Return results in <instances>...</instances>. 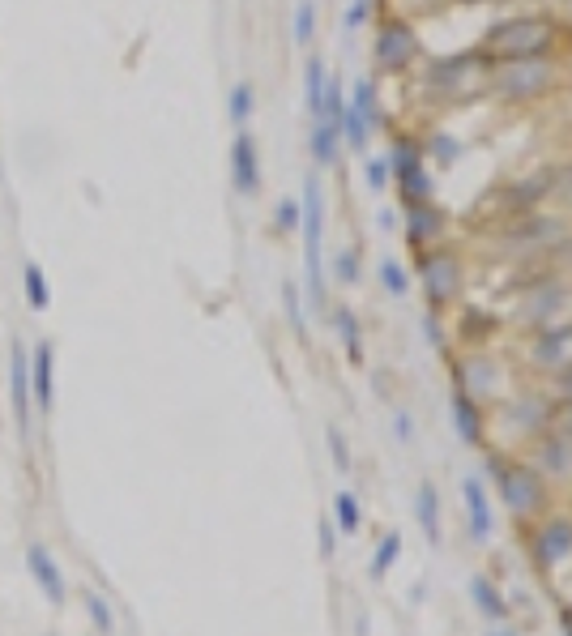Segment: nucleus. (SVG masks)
<instances>
[{
	"label": "nucleus",
	"instance_id": "obj_1",
	"mask_svg": "<svg viewBox=\"0 0 572 636\" xmlns=\"http://www.w3.org/2000/svg\"><path fill=\"white\" fill-rule=\"evenodd\" d=\"M299 205H304V222H299V235H304V295L312 312L329 308V282H325V193H321V176L308 171L304 176V193H299Z\"/></svg>",
	"mask_w": 572,
	"mask_h": 636
},
{
	"label": "nucleus",
	"instance_id": "obj_2",
	"mask_svg": "<svg viewBox=\"0 0 572 636\" xmlns=\"http://www.w3.org/2000/svg\"><path fill=\"white\" fill-rule=\"evenodd\" d=\"M555 43V26L547 18H504L483 35V60L517 65V60H543Z\"/></svg>",
	"mask_w": 572,
	"mask_h": 636
},
{
	"label": "nucleus",
	"instance_id": "obj_3",
	"mask_svg": "<svg viewBox=\"0 0 572 636\" xmlns=\"http://www.w3.org/2000/svg\"><path fill=\"white\" fill-rule=\"evenodd\" d=\"M376 69L380 73H410L415 69V60L423 56V43L415 35V26H410L406 18H385L376 30Z\"/></svg>",
	"mask_w": 572,
	"mask_h": 636
},
{
	"label": "nucleus",
	"instance_id": "obj_4",
	"mask_svg": "<svg viewBox=\"0 0 572 636\" xmlns=\"http://www.w3.org/2000/svg\"><path fill=\"white\" fill-rule=\"evenodd\" d=\"M487 470L496 474V487H500V500L513 508L517 517H526V513H538L547 500V491H543V479H538L534 470L526 466H508L504 457H487Z\"/></svg>",
	"mask_w": 572,
	"mask_h": 636
},
{
	"label": "nucleus",
	"instance_id": "obj_5",
	"mask_svg": "<svg viewBox=\"0 0 572 636\" xmlns=\"http://www.w3.org/2000/svg\"><path fill=\"white\" fill-rule=\"evenodd\" d=\"M419 282H423V295L432 308H444L453 304L457 291H462V265H457L453 252L444 248H423L419 252Z\"/></svg>",
	"mask_w": 572,
	"mask_h": 636
},
{
	"label": "nucleus",
	"instance_id": "obj_6",
	"mask_svg": "<svg viewBox=\"0 0 572 636\" xmlns=\"http://www.w3.org/2000/svg\"><path fill=\"white\" fill-rule=\"evenodd\" d=\"M555 69L547 60H517V65H504L500 77H496V94L508 103H526V99H538L547 86H551Z\"/></svg>",
	"mask_w": 572,
	"mask_h": 636
},
{
	"label": "nucleus",
	"instance_id": "obj_7",
	"mask_svg": "<svg viewBox=\"0 0 572 636\" xmlns=\"http://www.w3.org/2000/svg\"><path fill=\"white\" fill-rule=\"evenodd\" d=\"M227 163H231V188L252 201L261 193V184H265V176H261V146H257V137H252V129H235Z\"/></svg>",
	"mask_w": 572,
	"mask_h": 636
},
{
	"label": "nucleus",
	"instance_id": "obj_8",
	"mask_svg": "<svg viewBox=\"0 0 572 636\" xmlns=\"http://www.w3.org/2000/svg\"><path fill=\"white\" fill-rule=\"evenodd\" d=\"M9 406L13 423H18V440L30 444V351L22 338H13L9 346Z\"/></svg>",
	"mask_w": 572,
	"mask_h": 636
},
{
	"label": "nucleus",
	"instance_id": "obj_9",
	"mask_svg": "<svg viewBox=\"0 0 572 636\" xmlns=\"http://www.w3.org/2000/svg\"><path fill=\"white\" fill-rule=\"evenodd\" d=\"M30 393H35L39 415H52L56 406V346L52 342H35L30 351Z\"/></svg>",
	"mask_w": 572,
	"mask_h": 636
},
{
	"label": "nucleus",
	"instance_id": "obj_10",
	"mask_svg": "<svg viewBox=\"0 0 572 636\" xmlns=\"http://www.w3.org/2000/svg\"><path fill=\"white\" fill-rule=\"evenodd\" d=\"M26 568H30V577L39 581V590L47 594V602H52V607H65L69 585H65V572H60L56 555L47 551L43 543H30V547H26Z\"/></svg>",
	"mask_w": 572,
	"mask_h": 636
},
{
	"label": "nucleus",
	"instance_id": "obj_11",
	"mask_svg": "<svg viewBox=\"0 0 572 636\" xmlns=\"http://www.w3.org/2000/svg\"><path fill=\"white\" fill-rule=\"evenodd\" d=\"M444 227H449V218H444V210L436 201H419V205H406V244L410 248H432Z\"/></svg>",
	"mask_w": 572,
	"mask_h": 636
},
{
	"label": "nucleus",
	"instance_id": "obj_12",
	"mask_svg": "<svg viewBox=\"0 0 572 636\" xmlns=\"http://www.w3.org/2000/svg\"><path fill=\"white\" fill-rule=\"evenodd\" d=\"M572 555V521L568 517H551L543 530L534 534V560L543 568H555L560 560Z\"/></svg>",
	"mask_w": 572,
	"mask_h": 636
},
{
	"label": "nucleus",
	"instance_id": "obj_13",
	"mask_svg": "<svg viewBox=\"0 0 572 636\" xmlns=\"http://www.w3.org/2000/svg\"><path fill=\"white\" fill-rule=\"evenodd\" d=\"M462 496H466V526H470V538L474 543H487L491 538V496H487V487L483 479H470L462 483Z\"/></svg>",
	"mask_w": 572,
	"mask_h": 636
},
{
	"label": "nucleus",
	"instance_id": "obj_14",
	"mask_svg": "<svg viewBox=\"0 0 572 636\" xmlns=\"http://www.w3.org/2000/svg\"><path fill=\"white\" fill-rule=\"evenodd\" d=\"M308 154L316 167H333L342 154V124L333 120H312V133H308Z\"/></svg>",
	"mask_w": 572,
	"mask_h": 636
},
{
	"label": "nucleus",
	"instance_id": "obj_15",
	"mask_svg": "<svg viewBox=\"0 0 572 636\" xmlns=\"http://www.w3.org/2000/svg\"><path fill=\"white\" fill-rule=\"evenodd\" d=\"M449 410H453V427H457V436H462L466 444H479V440H483V415H479V406H474L470 389L457 385V389H453V397H449Z\"/></svg>",
	"mask_w": 572,
	"mask_h": 636
},
{
	"label": "nucleus",
	"instance_id": "obj_16",
	"mask_svg": "<svg viewBox=\"0 0 572 636\" xmlns=\"http://www.w3.org/2000/svg\"><path fill=\"white\" fill-rule=\"evenodd\" d=\"M415 521H419V530L427 534V543H440L444 538V521H440V491L436 483H419L415 491Z\"/></svg>",
	"mask_w": 572,
	"mask_h": 636
},
{
	"label": "nucleus",
	"instance_id": "obj_17",
	"mask_svg": "<svg viewBox=\"0 0 572 636\" xmlns=\"http://www.w3.org/2000/svg\"><path fill=\"white\" fill-rule=\"evenodd\" d=\"M568 355H572V325H560V329H547L543 338L534 342V359L543 363V368L560 372L568 368Z\"/></svg>",
	"mask_w": 572,
	"mask_h": 636
},
{
	"label": "nucleus",
	"instance_id": "obj_18",
	"mask_svg": "<svg viewBox=\"0 0 572 636\" xmlns=\"http://www.w3.org/2000/svg\"><path fill=\"white\" fill-rule=\"evenodd\" d=\"M333 316V329H338V342H342V351H346V359L355 363V368H363V325H359V316H355V308H346V304H338L329 312Z\"/></svg>",
	"mask_w": 572,
	"mask_h": 636
},
{
	"label": "nucleus",
	"instance_id": "obj_19",
	"mask_svg": "<svg viewBox=\"0 0 572 636\" xmlns=\"http://www.w3.org/2000/svg\"><path fill=\"white\" fill-rule=\"evenodd\" d=\"M470 598H474V607H479V615L491 619V624H504L508 619V602L491 577H470Z\"/></svg>",
	"mask_w": 572,
	"mask_h": 636
},
{
	"label": "nucleus",
	"instance_id": "obj_20",
	"mask_svg": "<svg viewBox=\"0 0 572 636\" xmlns=\"http://www.w3.org/2000/svg\"><path fill=\"white\" fill-rule=\"evenodd\" d=\"M22 295H26V304L35 308V312L52 308V282H47V274H43L39 261H26V265H22Z\"/></svg>",
	"mask_w": 572,
	"mask_h": 636
},
{
	"label": "nucleus",
	"instance_id": "obj_21",
	"mask_svg": "<svg viewBox=\"0 0 572 636\" xmlns=\"http://www.w3.org/2000/svg\"><path fill=\"white\" fill-rule=\"evenodd\" d=\"M325 86H329V65H325L321 56H308V65H304V107H308V116L321 111Z\"/></svg>",
	"mask_w": 572,
	"mask_h": 636
},
{
	"label": "nucleus",
	"instance_id": "obj_22",
	"mask_svg": "<svg viewBox=\"0 0 572 636\" xmlns=\"http://www.w3.org/2000/svg\"><path fill=\"white\" fill-rule=\"evenodd\" d=\"M282 312H286V325L299 342H308V312H304V295H299V282L286 278L282 282Z\"/></svg>",
	"mask_w": 572,
	"mask_h": 636
},
{
	"label": "nucleus",
	"instance_id": "obj_23",
	"mask_svg": "<svg viewBox=\"0 0 572 636\" xmlns=\"http://www.w3.org/2000/svg\"><path fill=\"white\" fill-rule=\"evenodd\" d=\"M252 111H257V86H252V82H235L231 94H227V116H231L235 129H248Z\"/></svg>",
	"mask_w": 572,
	"mask_h": 636
},
{
	"label": "nucleus",
	"instance_id": "obj_24",
	"mask_svg": "<svg viewBox=\"0 0 572 636\" xmlns=\"http://www.w3.org/2000/svg\"><path fill=\"white\" fill-rule=\"evenodd\" d=\"M397 560H402V534L389 530V534L376 543V551H372V564H368L372 581H385V577H389V568H393Z\"/></svg>",
	"mask_w": 572,
	"mask_h": 636
},
{
	"label": "nucleus",
	"instance_id": "obj_25",
	"mask_svg": "<svg viewBox=\"0 0 572 636\" xmlns=\"http://www.w3.org/2000/svg\"><path fill=\"white\" fill-rule=\"evenodd\" d=\"M346 103H351V107L359 111V116L372 124V129L380 124V90H376L372 77H355V94H351Z\"/></svg>",
	"mask_w": 572,
	"mask_h": 636
},
{
	"label": "nucleus",
	"instance_id": "obj_26",
	"mask_svg": "<svg viewBox=\"0 0 572 636\" xmlns=\"http://www.w3.org/2000/svg\"><path fill=\"white\" fill-rule=\"evenodd\" d=\"M333 526H338L342 534H359L363 508H359V500L351 496V491H338V496H333Z\"/></svg>",
	"mask_w": 572,
	"mask_h": 636
},
{
	"label": "nucleus",
	"instance_id": "obj_27",
	"mask_svg": "<svg viewBox=\"0 0 572 636\" xmlns=\"http://www.w3.org/2000/svg\"><path fill=\"white\" fill-rule=\"evenodd\" d=\"M363 278V252L355 244H346L338 248V257H333V282H342V286H359Z\"/></svg>",
	"mask_w": 572,
	"mask_h": 636
},
{
	"label": "nucleus",
	"instance_id": "obj_28",
	"mask_svg": "<svg viewBox=\"0 0 572 636\" xmlns=\"http://www.w3.org/2000/svg\"><path fill=\"white\" fill-rule=\"evenodd\" d=\"M291 39H295V47H308V43L316 39V0H295Z\"/></svg>",
	"mask_w": 572,
	"mask_h": 636
},
{
	"label": "nucleus",
	"instance_id": "obj_29",
	"mask_svg": "<svg viewBox=\"0 0 572 636\" xmlns=\"http://www.w3.org/2000/svg\"><path fill=\"white\" fill-rule=\"evenodd\" d=\"M543 466H547L551 474H568V470H572V440H568V436H551V440L543 444Z\"/></svg>",
	"mask_w": 572,
	"mask_h": 636
},
{
	"label": "nucleus",
	"instance_id": "obj_30",
	"mask_svg": "<svg viewBox=\"0 0 572 636\" xmlns=\"http://www.w3.org/2000/svg\"><path fill=\"white\" fill-rule=\"evenodd\" d=\"M86 615H90V624L94 628H99L103 636H111V632H116V611H111V602L103 598V594H94V590H86Z\"/></svg>",
	"mask_w": 572,
	"mask_h": 636
},
{
	"label": "nucleus",
	"instance_id": "obj_31",
	"mask_svg": "<svg viewBox=\"0 0 572 636\" xmlns=\"http://www.w3.org/2000/svg\"><path fill=\"white\" fill-rule=\"evenodd\" d=\"M363 184H368V193H376V197L389 193L393 171H389V158H385V154H376V158H368V163H363Z\"/></svg>",
	"mask_w": 572,
	"mask_h": 636
},
{
	"label": "nucleus",
	"instance_id": "obj_32",
	"mask_svg": "<svg viewBox=\"0 0 572 636\" xmlns=\"http://www.w3.org/2000/svg\"><path fill=\"white\" fill-rule=\"evenodd\" d=\"M380 286H385V295H393V299H406L410 295V274L397 261H380Z\"/></svg>",
	"mask_w": 572,
	"mask_h": 636
},
{
	"label": "nucleus",
	"instance_id": "obj_33",
	"mask_svg": "<svg viewBox=\"0 0 572 636\" xmlns=\"http://www.w3.org/2000/svg\"><path fill=\"white\" fill-rule=\"evenodd\" d=\"M325 440H329V457H333V470L338 474H351V466H355V457H351V444H346V436H342V427H325Z\"/></svg>",
	"mask_w": 572,
	"mask_h": 636
},
{
	"label": "nucleus",
	"instance_id": "obj_34",
	"mask_svg": "<svg viewBox=\"0 0 572 636\" xmlns=\"http://www.w3.org/2000/svg\"><path fill=\"white\" fill-rule=\"evenodd\" d=\"M274 222H278V231H299V222H304V205H299L295 197H282L278 210H274Z\"/></svg>",
	"mask_w": 572,
	"mask_h": 636
},
{
	"label": "nucleus",
	"instance_id": "obj_35",
	"mask_svg": "<svg viewBox=\"0 0 572 636\" xmlns=\"http://www.w3.org/2000/svg\"><path fill=\"white\" fill-rule=\"evenodd\" d=\"M427 150H432V154L440 158V163H453V158L462 154V146H453V141H449V133H436V137H427Z\"/></svg>",
	"mask_w": 572,
	"mask_h": 636
},
{
	"label": "nucleus",
	"instance_id": "obj_36",
	"mask_svg": "<svg viewBox=\"0 0 572 636\" xmlns=\"http://www.w3.org/2000/svg\"><path fill=\"white\" fill-rule=\"evenodd\" d=\"M368 13H372V0H351V5H346V30H359L363 22H368Z\"/></svg>",
	"mask_w": 572,
	"mask_h": 636
},
{
	"label": "nucleus",
	"instance_id": "obj_37",
	"mask_svg": "<svg viewBox=\"0 0 572 636\" xmlns=\"http://www.w3.org/2000/svg\"><path fill=\"white\" fill-rule=\"evenodd\" d=\"M316 538H321V555L329 560V555L338 551V526H333L329 517H321V526H316Z\"/></svg>",
	"mask_w": 572,
	"mask_h": 636
},
{
	"label": "nucleus",
	"instance_id": "obj_38",
	"mask_svg": "<svg viewBox=\"0 0 572 636\" xmlns=\"http://www.w3.org/2000/svg\"><path fill=\"white\" fill-rule=\"evenodd\" d=\"M393 432H397L402 444L415 440V419H410V410H393Z\"/></svg>",
	"mask_w": 572,
	"mask_h": 636
},
{
	"label": "nucleus",
	"instance_id": "obj_39",
	"mask_svg": "<svg viewBox=\"0 0 572 636\" xmlns=\"http://www.w3.org/2000/svg\"><path fill=\"white\" fill-rule=\"evenodd\" d=\"M487 636H517L513 628H500V632H487Z\"/></svg>",
	"mask_w": 572,
	"mask_h": 636
},
{
	"label": "nucleus",
	"instance_id": "obj_40",
	"mask_svg": "<svg viewBox=\"0 0 572 636\" xmlns=\"http://www.w3.org/2000/svg\"><path fill=\"white\" fill-rule=\"evenodd\" d=\"M564 423H568V427H572V402H568V410H564Z\"/></svg>",
	"mask_w": 572,
	"mask_h": 636
},
{
	"label": "nucleus",
	"instance_id": "obj_41",
	"mask_svg": "<svg viewBox=\"0 0 572 636\" xmlns=\"http://www.w3.org/2000/svg\"><path fill=\"white\" fill-rule=\"evenodd\" d=\"M564 636H572V619H568V632H564Z\"/></svg>",
	"mask_w": 572,
	"mask_h": 636
}]
</instances>
